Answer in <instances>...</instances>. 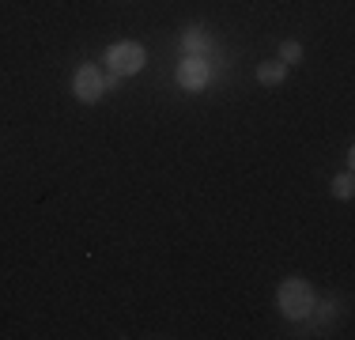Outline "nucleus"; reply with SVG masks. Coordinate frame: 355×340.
<instances>
[{
	"label": "nucleus",
	"instance_id": "obj_7",
	"mask_svg": "<svg viewBox=\"0 0 355 340\" xmlns=\"http://www.w3.org/2000/svg\"><path fill=\"white\" fill-rule=\"evenodd\" d=\"M352 193H355V178L352 174H336L333 178V197L336 201H352Z\"/></svg>",
	"mask_w": 355,
	"mask_h": 340
},
{
	"label": "nucleus",
	"instance_id": "obj_2",
	"mask_svg": "<svg viewBox=\"0 0 355 340\" xmlns=\"http://www.w3.org/2000/svg\"><path fill=\"white\" fill-rule=\"evenodd\" d=\"M106 61L117 76H137L144 68V61H148V53H144L140 42H117V46L106 49Z\"/></svg>",
	"mask_w": 355,
	"mask_h": 340
},
{
	"label": "nucleus",
	"instance_id": "obj_5",
	"mask_svg": "<svg viewBox=\"0 0 355 340\" xmlns=\"http://www.w3.org/2000/svg\"><path fill=\"white\" fill-rule=\"evenodd\" d=\"M284 76H287L284 61H261L257 65V83H261V87H280Z\"/></svg>",
	"mask_w": 355,
	"mask_h": 340
},
{
	"label": "nucleus",
	"instance_id": "obj_4",
	"mask_svg": "<svg viewBox=\"0 0 355 340\" xmlns=\"http://www.w3.org/2000/svg\"><path fill=\"white\" fill-rule=\"evenodd\" d=\"M208 76H212V68H208L205 57H185L182 65H178V83H182V91H200L208 83Z\"/></svg>",
	"mask_w": 355,
	"mask_h": 340
},
{
	"label": "nucleus",
	"instance_id": "obj_8",
	"mask_svg": "<svg viewBox=\"0 0 355 340\" xmlns=\"http://www.w3.org/2000/svg\"><path fill=\"white\" fill-rule=\"evenodd\" d=\"M276 61H284V65L302 61V42H284V46H280V57H276Z\"/></svg>",
	"mask_w": 355,
	"mask_h": 340
},
{
	"label": "nucleus",
	"instance_id": "obj_3",
	"mask_svg": "<svg viewBox=\"0 0 355 340\" xmlns=\"http://www.w3.org/2000/svg\"><path fill=\"white\" fill-rule=\"evenodd\" d=\"M72 91L80 102H98L106 91V76L98 72L95 65H80L76 68V80H72Z\"/></svg>",
	"mask_w": 355,
	"mask_h": 340
},
{
	"label": "nucleus",
	"instance_id": "obj_9",
	"mask_svg": "<svg viewBox=\"0 0 355 340\" xmlns=\"http://www.w3.org/2000/svg\"><path fill=\"white\" fill-rule=\"evenodd\" d=\"M329 318H336V303L333 306H321V310H318V321H329Z\"/></svg>",
	"mask_w": 355,
	"mask_h": 340
},
{
	"label": "nucleus",
	"instance_id": "obj_6",
	"mask_svg": "<svg viewBox=\"0 0 355 340\" xmlns=\"http://www.w3.org/2000/svg\"><path fill=\"white\" fill-rule=\"evenodd\" d=\"M205 49H212V42H208V34H200V31H189V34H185V53L200 57Z\"/></svg>",
	"mask_w": 355,
	"mask_h": 340
},
{
	"label": "nucleus",
	"instance_id": "obj_1",
	"mask_svg": "<svg viewBox=\"0 0 355 340\" xmlns=\"http://www.w3.org/2000/svg\"><path fill=\"white\" fill-rule=\"evenodd\" d=\"M276 303H280L284 318L302 321V318H310V314H314V287H310L306 280L291 276V280H284V284H280V291H276Z\"/></svg>",
	"mask_w": 355,
	"mask_h": 340
}]
</instances>
